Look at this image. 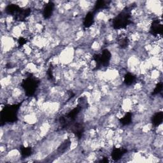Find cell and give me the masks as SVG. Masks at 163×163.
Returning <instances> with one entry per match:
<instances>
[{
    "label": "cell",
    "mask_w": 163,
    "mask_h": 163,
    "mask_svg": "<svg viewBox=\"0 0 163 163\" xmlns=\"http://www.w3.org/2000/svg\"><path fill=\"white\" fill-rule=\"evenodd\" d=\"M20 105L6 106L2 112V122H14L17 119V110Z\"/></svg>",
    "instance_id": "obj_1"
},
{
    "label": "cell",
    "mask_w": 163,
    "mask_h": 163,
    "mask_svg": "<svg viewBox=\"0 0 163 163\" xmlns=\"http://www.w3.org/2000/svg\"><path fill=\"white\" fill-rule=\"evenodd\" d=\"M130 14L126 11L119 14L113 21V26L115 29H119L126 28L130 23Z\"/></svg>",
    "instance_id": "obj_2"
},
{
    "label": "cell",
    "mask_w": 163,
    "mask_h": 163,
    "mask_svg": "<svg viewBox=\"0 0 163 163\" xmlns=\"http://www.w3.org/2000/svg\"><path fill=\"white\" fill-rule=\"evenodd\" d=\"M38 82L32 77H28L23 82V88L27 96L33 95L37 89Z\"/></svg>",
    "instance_id": "obj_3"
},
{
    "label": "cell",
    "mask_w": 163,
    "mask_h": 163,
    "mask_svg": "<svg viewBox=\"0 0 163 163\" xmlns=\"http://www.w3.org/2000/svg\"><path fill=\"white\" fill-rule=\"evenodd\" d=\"M126 152V150L124 149L114 148L112 150L111 156H112V158L113 160L118 161L124 156V154Z\"/></svg>",
    "instance_id": "obj_4"
},
{
    "label": "cell",
    "mask_w": 163,
    "mask_h": 163,
    "mask_svg": "<svg viewBox=\"0 0 163 163\" xmlns=\"http://www.w3.org/2000/svg\"><path fill=\"white\" fill-rule=\"evenodd\" d=\"M150 32L152 34L154 35H157L162 32V25L159 23L158 20H154L153 23L152 24L150 27Z\"/></svg>",
    "instance_id": "obj_5"
},
{
    "label": "cell",
    "mask_w": 163,
    "mask_h": 163,
    "mask_svg": "<svg viewBox=\"0 0 163 163\" xmlns=\"http://www.w3.org/2000/svg\"><path fill=\"white\" fill-rule=\"evenodd\" d=\"M54 5L52 3H50L47 4L43 11V15L45 19H49L51 17L54 12Z\"/></svg>",
    "instance_id": "obj_6"
},
{
    "label": "cell",
    "mask_w": 163,
    "mask_h": 163,
    "mask_svg": "<svg viewBox=\"0 0 163 163\" xmlns=\"http://www.w3.org/2000/svg\"><path fill=\"white\" fill-rule=\"evenodd\" d=\"M94 16L93 13L89 12L84 20V26L85 28H90L94 23Z\"/></svg>",
    "instance_id": "obj_7"
},
{
    "label": "cell",
    "mask_w": 163,
    "mask_h": 163,
    "mask_svg": "<svg viewBox=\"0 0 163 163\" xmlns=\"http://www.w3.org/2000/svg\"><path fill=\"white\" fill-rule=\"evenodd\" d=\"M162 118H163L162 113L158 112L153 116L152 119V122L153 125H154L155 126H159L162 123Z\"/></svg>",
    "instance_id": "obj_8"
},
{
    "label": "cell",
    "mask_w": 163,
    "mask_h": 163,
    "mask_svg": "<svg viewBox=\"0 0 163 163\" xmlns=\"http://www.w3.org/2000/svg\"><path fill=\"white\" fill-rule=\"evenodd\" d=\"M136 80V77L131 73H127L124 78V82L127 85H132Z\"/></svg>",
    "instance_id": "obj_9"
},
{
    "label": "cell",
    "mask_w": 163,
    "mask_h": 163,
    "mask_svg": "<svg viewBox=\"0 0 163 163\" xmlns=\"http://www.w3.org/2000/svg\"><path fill=\"white\" fill-rule=\"evenodd\" d=\"M132 121V114L127 113L123 117L120 119V122L122 125H129Z\"/></svg>",
    "instance_id": "obj_10"
},
{
    "label": "cell",
    "mask_w": 163,
    "mask_h": 163,
    "mask_svg": "<svg viewBox=\"0 0 163 163\" xmlns=\"http://www.w3.org/2000/svg\"><path fill=\"white\" fill-rule=\"evenodd\" d=\"M20 153L23 157H29L32 153V149L31 147H22L20 148Z\"/></svg>",
    "instance_id": "obj_11"
},
{
    "label": "cell",
    "mask_w": 163,
    "mask_h": 163,
    "mask_svg": "<svg viewBox=\"0 0 163 163\" xmlns=\"http://www.w3.org/2000/svg\"><path fill=\"white\" fill-rule=\"evenodd\" d=\"M128 44H129V40L126 37L121 38L118 41L119 46H120L122 49H124V48L127 47Z\"/></svg>",
    "instance_id": "obj_12"
},
{
    "label": "cell",
    "mask_w": 163,
    "mask_h": 163,
    "mask_svg": "<svg viewBox=\"0 0 163 163\" xmlns=\"http://www.w3.org/2000/svg\"><path fill=\"white\" fill-rule=\"evenodd\" d=\"M70 145V142L68 140H66L65 142L60 146V147L59 148V150L60 152H64L66 150L68 147H69Z\"/></svg>",
    "instance_id": "obj_13"
},
{
    "label": "cell",
    "mask_w": 163,
    "mask_h": 163,
    "mask_svg": "<svg viewBox=\"0 0 163 163\" xmlns=\"http://www.w3.org/2000/svg\"><path fill=\"white\" fill-rule=\"evenodd\" d=\"M162 85L161 83H159L158 84L156 87V88L154 91V92H153V94H157L158 93H159L161 91H162Z\"/></svg>",
    "instance_id": "obj_14"
},
{
    "label": "cell",
    "mask_w": 163,
    "mask_h": 163,
    "mask_svg": "<svg viewBox=\"0 0 163 163\" xmlns=\"http://www.w3.org/2000/svg\"><path fill=\"white\" fill-rule=\"evenodd\" d=\"M18 43H19V44L20 46V45L23 46L24 44H26V40L24 38H19V41H18Z\"/></svg>",
    "instance_id": "obj_15"
}]
</instances>
